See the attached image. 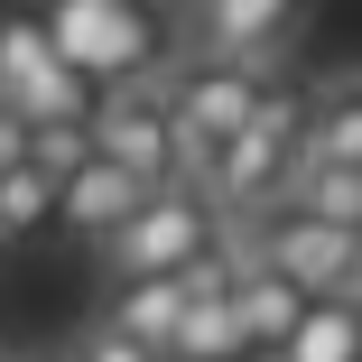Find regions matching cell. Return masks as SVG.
Returning <instances> with one entry per match:
<instances>
[{"mask_svg": "<svg viewBox=\"0 0 362 362\" xmlns=\"http://www.w3.org/2000/svg\"><path fill=\"white\" fill-rule=\"evenodd\" d=\"M65 362H168V353H149V344H130L121 325H84V334H75V353H65Z\"/></svg>", "mask_w": 362, "mask_h": 362, "instance_id": "16", "label": "cell"}, {"mask_svg": "<svg viewBox=\"0 0 362 362\" xmlns=\"http://www.w3.org/2000/svg\"><path fill=\"white\" fill-rule=\"evenodd\" d=\"M269 362H362V316H353V298H316L298 325H288V344H279Z\"/></svg>", "mask_w": 362, "mask_h": 362, "instance_id": "12", "label": "cell"}, {"mask_svg": "<svg viewBox=\"0 0 362 362\" xmlns=\"http://www.w3.org/2000/svg\"><path fill=\"white\" fill-rule=\"evenodd\" d=\"M223 298H233V325H242V353H251V362H269V353L288 344V325L316 307L298 279H279V269H260V260H242V251H233V288H223Z\"/></svg>", "mask_w": 362, "mask_h": 362, "instance_id": "9", "label": "cell"}, {"mask_svg": "<svg viewBox=\"0 0 362 362\" xmlns=\"http://www.w3.org/2000/svg\"><path fill=\"white\" fill-rule=\"evenodd\" d=\"M186 28L204 37V56L269 65L288 37L307 28V0H186Z\"/></svg>", "mask_w": 362, "mask_h": 362, "instance_id": "8", "label": "cell"}, {"mask_svg": "<svg viewBox=\"0 0 362 362\" xmlns=\"http://www.w3.org/2000/svg\"><path fill=\"white\" fill-rule=\"evenodd\" d=\"M19 158H28V121L0 112V168H19Z\"/></svg>", "mask_w": 362, "mask_h": 362, "instance_id": "17", "label": "cell"}, {"mask_svg": "<svg viewBox=\"0 0 362 362\" xmlns=\"http://www.w3.org/2000/svg\"><path fill=\"white\" fill-rule=\"evenodd\" d=\"M168 362H251L223 288H214V298H186V316H177V334H168Z\"/></svg>", "mask_w": 362, "mask_h": 362, "instance_id": "13", "label": "cell"}, {"mask_svg": "<svg viewBox=\"0 0 362 362\" xmlns=\"http://www.w3.org/2000/svg\"><path fill=\"white\" fill-rule=\"evenodd\" d=\"M177 316H186V279H121L112 307H103V325H121L130 344H149V353H168Z\"/></svg>", "mask_w": 362, "mask_h": 362, "instance_id": "11", "label": "cell"}, {"mask_svg": "<svg viewBox=\"0 0 362 362\" xmlns=\"http://www.w3.org/2000/svg\"><path fill=\"white\" fill-rule=\"evenodd\" d=\"M28 19L47 28V47L75 65L93 93L149 84L158 65H168V19H158V0H37Z\"/></svg>", "mask_w": 362, "mask_h": 362, "instance_id": "1", "label": "cell"}, {"mask_svg": "<svg viewBox=\"0 0 362 362\" xmlns=\"http://www.w3.org/2000/svg\"><path fill=\"white\" fill-rule=\"evenodd\" d=\"M0 112L10 121H84L93 84L47 47V28L28 10H0Z\"/></svg>", "mask_w": 362, "mask_h": 362, "instance_id": "7", "label": "cell"}, {"mask_svg": "<svg viewBox=\"0 0 362 362\" xmlns=\"http://www.w3.org/2000/svg\"><path fill=\"white\" fill-rule=\"evenodd\" d=\"M260 65H233V56H195V65H177V75H158V93H168V130H177V158H186V177L223 149V139L242 130V112L260 103Z\"/></svg>", "mask_w": 362, "mask_h": 362, "instance_id": "4", "label": "cell"}, {"mask_svg": "<svg viewBox=\"0 0 362 362\" xmlns=\"http://www.w3.org/2000/svg\"><path fill=\"white\" fill-rule=\"evenodd\" d=\"M298 139H307V93L298 84H260V103L242 112V130L214 149L195 177H204V204L214 214H251L288 195V177H298Z\"/></svg>", "mask_w": 362, "mask_h": 362, "instance_id": "2", "label": "cell"}, {"mask_svg": "<svg viewBox=\"0 0 362 362\" xmlns=\"http://www.w3.org/2000/svg\"><path fill=\"white\" fill-rule=\"evenodd\" d=\"M242 260L298 279L307 298H353V233L316 223V214H298V204H260L251 233H242Z\"/></svg>", "mask_w": 362, "mask_h": 362, "instance_id": "6", "label": "cell"}, {"mask_svg": "<svg viewBox=\"0 0 362 362\" xmlns=\"http://www.w3.org/2000/svg\"><path fill=\"white\" fill-rule=\"evenodd\" d=\"M204 251H223V214L204 204V186H149L103 242L112 279H177Z\"/></svg>", "mask_w": 362, "mask_h": 362, "instance_id": "3", "label": "cell"}, {"mask_svg": "<svg viewBox=\"0 0 362 362\" xmlns=\"http://www.w3.org/2000/svg\"><path fill=\"white\" fill-rule=\"evenodd\" d=\"M139 195H149L139 177H121L112 158H84L75 177L56 186V214H47V223H65L75 242H93V251H103V242H112V223H121V214H130Z\"/></svg>", "mask_w": 362, "mask_h": 362, "instance_id": "10", "label": "cell"}, {"mask_svg": "<svg viewBox=\"0 0 362 362\" xmlns=\"http://www.w3.org/2000/svg\"><path fill=\"white\" fill-rule=\"evenodd\" d=\"M47 214H56V177H37L28 158H19V168H0V242H28Z\"/></svg>", "mask_w": 362, "mask_h": 362, "instance_id": "14", "label": "cell"}, {"mask_svg": "<svg viewBox=\"0 0 362 362\" xmlns=\"http://www.w3.org/2000/svg\"><path fill=\"white\" fill-rule=\"evenodd\" d=\"M84 158H93L84 121H28V168H37V177H56V186H65Z\"/></svg>", "mask_w": 362, "mask_h": 362, "instance_id": "15", "label": "cell"}, {"mask_svg": "<svg viewBox=\"0 0 362 362\" xmlns=\"http://www.w3.org/2000/svg\"><path fill=\"white\" fill-rule=\"evenodd\" d=\"M84 139H93V158H112V168L139 177V186H186V158H177V130H168V93H158V75H149V84H112V93H93Z\"/></svg>", "mask_w": 362, "mask_h": 362, "instance_id": "5", "label": "cell"}]
</instances>
